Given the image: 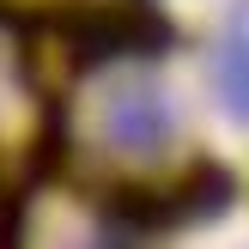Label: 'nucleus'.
Instances as JSON below:
<instances>
[{"mask_svg": "<svg viewBox=\"0 0 249 249\" xmlns=\"http://www.w3.org/2000/svg\"><path fill=\"white\" fill-rule=\"evenodd\" d=\"M97 128H104V140L116 146V152L158 158L170 146V104H164V91H158L152 79L128 73V79H116L104 91V104H97Z\"/></svg>", "mask_w": 249, "mask_h": 249, "instance_id": "f257e3e1", "label": "nucleus"}, {"mask_svg": "<svg viewBox=\"0 0 249 249\" xmlns=\"http://www.w3.org/2000/svg\"><path fill=\"white\" fill-rule=\"evenodd\" d=\"M219 104L237 122H249V12L231 24L225 49H219Z\"/></svg>", "mask_w": 249, "mask_h": 249, "instance_id": "f03ea898", "label": "nucleus"}]
</instances>
